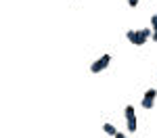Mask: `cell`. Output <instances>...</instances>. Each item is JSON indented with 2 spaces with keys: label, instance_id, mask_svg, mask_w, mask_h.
Wrapping results in <instances>:
<instances>
[{
  "label": "cell",
  "instance_id": "cell-1",
  "mask_svg": "<svg viewBox=\"0 0 157 138\" xmlns=\"http://www.w3.org/2000/svg\"><path fill=\"white\" fill-rule=\"evenodd\" d=\"M109 63H111V54H103V57H98L97 61L90 65V71H92V73H101L103 69L109 67Z\"/></svg>",
  "mask_w": 157,
  "mask_h": 138
},
{
  "label": "cell",
  "instance_id": "cell-2",
  "mask_svg": "<svg viewBox=\"0 0 157 138\" xmlns=\"http://www.w3.org/2000/svg\"><path fill=\"white\" fill-rule=\"evenodd\" d=\"M124 115H126V125H128V130H130V132H136V113H134L132 105H128V107L124 109Z\"/></svg>",
  "mask_w": 157,
  "mask_h": 138
},
{
  "label": "cell",
  "instance_id": "cell-3",
  "mask_svg": "<svg viewBox=\"0 0 157 138\" xmlns=\"http://www.w3.org/2000/svg\"><path fill=\"white\" fill-rule=\"evenodd\" d=\"M149 38H153V27H145V29L136 32V40H134L132 44H134V46H143Z\"/></svg>",
  "mask_w": 157,
  "mask_h": 138
},
{
  "label": "cell",
  "instance_id": "cell-4",
  "mask_svg": "<svg viewBox=\"0 0 157 138\" xmlns=\"http://www.w3.org/2000/svg\"><path fill=\"white\" fill-rule=\"evenodd\" d=\"M155 96H157V88H149L145 92V96H143V107L145 109H153V105H155Z\"/></svg>",
  "mask_w": 157,
  "mask_h": 138
},
{
  "label": "cell",
  "instance_id": "cell-5",
  "mask_svg": "<svg viewBox=\"0 0 157 138\" xmlns=\"http://www.w3.org/2000/svg\"><path fill=\"white\" fill-rule=\"evenodd\" d=\"M103 130H105V134H109V136H115V134H117V130H115V125H113V124H105V125H103Z\"/></svg>",
  "mask_w": 157,
  "mask_h": 138
},
{
  "label": "cell",
  "instance_id": "cell-6",
  "mask_svg": "<svg viewBox=\"0 0 157 138\" xmlns=\"http://www.w3.org/2000/svg\"><path fill=\"white\" fill-rule=\"evenodd\" d=\"M126 38H128L130 42H134V40H136V29H128V32H126Z\"/></svg>",
  "mask_w": 157,
  "mask_h": 138
},
{
  "label": "cell",
  "instance_id": "cell-7",
  "mask_svg": "<svg viewBox=\"0 0 157 138\" xmlns=\"http://www.w3.org/2000/svg\"><path fill=\"white\" fill-rule=\"evenodd\" d=\"M151 27H153V32L157 29V15H153V17H151Z\"/></svg>",
  "mask_w": 157,
  "mask_h": 138
},
{
  "label": "cell",
  "instance_id": "cell-8",
  "mask_svg": "<svg viewBox=\"0 0 157 138\" xmlns=\"http://www.w3.org/2000/svg\"><path fill=\"white\" fill-rule=\"evenodd\" d=\"M128 4H130V6L134 9V6H138V0H128Z\"/></svg>",
  "mask_w": 157,
  "mask_h": 138
},
{
  "label": "cell",
  "instance_id": "cell-9",
  "mask_svg": "<svg viewBox=\"0 0 157 138\" xmlns=\"http://www.w3.org/2000/svg\"><path fill=\"white\" fill-rule=\"evenodd\" d=\"M113 138H130V136H126V134H121V132H117V134H115Z\"/></svg>",
  "mask_w": 157,
  "mask_h": 138
},
{
  "label": "cell",
  "instance_id": "cell-10",
  "mask_svg": "<svg viewBox=\"0 0 157 138\" xmlns=\"http://www.w3.org/2000/svg\"><path fill=\"white\" fill-rule=\"evenodd\" d=\"M153 40H155V42H157V29H155V32H153Z\"/></svg>",
  "mask_w": 157,
  "mask_h": 138
}]
</instances>
